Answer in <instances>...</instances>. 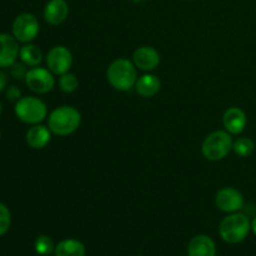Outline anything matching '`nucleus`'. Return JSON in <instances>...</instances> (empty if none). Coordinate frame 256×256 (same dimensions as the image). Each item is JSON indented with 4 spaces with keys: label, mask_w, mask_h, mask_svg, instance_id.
I'll list each match as a JSON object with an SVG mask.
<instances>
[{
    "label": "nucleus",
    "mask_w": 256,
    "mask_h": 256,
    "mask_svg": "<svg viewBox=\"0 0 256 256\" xmlns=\"http://www.w3.org/2000/svg\"><path fill=\"white\" fill-rule=\"evenodd\" d=\"M82 124V114L70 105H62L52 110L48 118L50 132L58 136H68L76 132Z\"/></svg>",
    "instance_id": "1"
},
{
    "label": "nucleus",
    "mask_w": 256,
    "mask_h": 256,
    "mask_svg": "<svg viewBox=\"0 0 256 256\" xmlns=\"http://www.w3.org/2000/svg\"><path fill=\"white\" fill-rule=\"evenodd\" d=\"M106 79L114 89L119 92H128L135 88L138 82L136 66L130 60L119 58L114 60L108 68Z\"/></svg>",
    "instance_id": "2"
},
{
    "label": "nucleus",
    "mask_w": 256,
    "mask_h": 256,
    "mask_svg": "<svg viewBox=\"0 0 256 256\" xmlns=\"http://www.w3.org/2000/svg\"><path fill=\"white\" fill-rule=\"evenodd\" d=\"M252 229V222L242 212H232L222 219L219 226V234L228 244H239L246 239Z\"/></svg>",
    "instance_id": "3"
},
{
    "label": "nucleus",
    "mask_w": 256,
    "mask_h": 256,
    "mask_svg": "<svg viewBox=\"0 0 256 256\" xmlns=\"http://www.w3.org/2000/svg\"><path fill=\"white\" fill-rule=\"evenodd\" d=\"M232 138L226 130H216L205 138L202 145V152L209 162L225 159L232 150Z\"/></svg>",
    "instance_id": "4"
},
{
    "label": "nucleus",
    "mask_w": 256,
    "mask_h": 256,
    "mask_svg": "<svg viewBox=\"0 0 256 256\" xmlns=\"http://www.w3.org/2000/svg\"><path fill=\"white\" fill-rule=\"evenodd\" d=\"M15 114L25 124L35 125L44 122L48 116V108L39 98L24 96L15 102Z\"/></svg>",
    "instance_id": "5"
},
{
    "label": "nucleus",
    "mask_w": 256,
    "mask_h": 256,
    "mask_svg": "<svg viewBox=\"0 0 256 256\" xmlns=\"http://www.w3.org/2000/svg\"><path fill=\"white\" fill-rule=\"evenodd\" d=\"M40 24L36 16L30 12H22L12 22V35L19 42H32L39 34Z\"/></svg>",
    "instance_id": "6"
},
{
    "label": "nucleus",
    "mask_w": 256,
    "mask_h": 256,
    "mask_svg": "<svg viewBox=\"0 0 256 256\" xmlns=\"http://www.w3.org/2000/svg\"><path fill=\"white\" fill-rule=\"evenodd\" d=\"M24 80L26 86L36 94H46L55 86L54 74L45 68H32L28 70Z\"/></svg>",
    "instance_id": "7"
},
{
    "label": "nucleus",
    "mask_w": 256,
    "mask_h": 256,
    "mask_svg": "<svg viewBox=\"0 0 256 256\" xmlns=\"http://www.w3.org/2000/svg\"><path fill=\"white\" fill-rule=\"evenodd\" d=\"M48 69L54 75H62L70 70L72 65V54L64 45L52 48L46 55Z\"/></svg>",
    "instance_id": "8"
},
{
    "label": "nucleus",
    "mask_w": 256,
    "mask_h": 256,
    "mask_svg": "<svg viewBox=\"0 0 256 256\" xmlns=\"http://www.w3.org/2000/svg\"><path fill=\"white\" fill-rule=\"evenodd\" d=\"M215 204L222 212L232 214V212H240L242 209V206H244V196L235 188H222L215 195Z\"/></svg>",
    "instance_id": "9"
},
{
    "label": "nucleus",
    "mask_w": 256,
    "mask_h": 256,
    "mask_svg": "<svg viewBox=\"0 0 256 256\" xmlns=\"http://www.w3.org/2000/svg\"><path fill=\"white\" fill-rule=\"evenodd\" d=\"M132 62L136 69L152 72L160 64V54L152 46H140L132 54Z\"/></svg>",
    "instance_id": "10"
},
{
    "label": "nucleus",
    "mask_w": 256,
    "mask_h": 256,
    "mask_svg": "<svg viewBox=\"0 0 256 256\" xmlns=\"http://www.w3.org/2000/svg\"><path fill=\"white\" fill-rule=\"evenodd\" d=\"M19 42L10 34H0V68H10L19 56Z\"/></svg>",
    "instance_id": "11"
},
{
    "label": "nucleus",
    "mask_w": 256,
    "mask_h": 256,
    "mask_svg": "<svg viewBox=\"0 0 256 256\" xmlns=\"http://www.w3.org/2000/svg\"><path fill=\"white\" fill-rule=\"evenodd\" d=\"M248 124L246 114L242 109L236 106L229 108L222 115V125L225 130L232 135H239L245 130Z\"/></svg>",
    "instance_id": "12"
},
{
    "label": "nucleus",
    "mask_w": 256,
    "mask_h": 256,
    "mask_svg": "<svg viewBox=\"0 0 256 256\" xmlns=\"http://www.w3.org/2000/svg\"><path fill=\"white\" fill-rule=\"evenodd\" d=\"M69 15V4L66 0H50L44 8V19L50 25H60Z\"/></svg>",
    "instance_id": "13"
},
{
    "label": "nucleus",
    "mask_w": 256,
    "mask_h": 256,
    "mask_svg": "<svg viewBox=\"0 0 256 256\" xmlns=\"http://www.w3.org/2000/svg\"><path fill=\"white\" fill-rule=\"evenodd\" d=\"M216 246L208 235H196L188 245V256H215Z\"/></svg>",
    "instance_id": "14"
},
{
    "label": "nucleus",
    "mask_w": 256,
    "mask_h": 256,
    "mask_svg": "<svg viewBox=\"0 0 256 256\" xmlns=\"http://www.w3.org/2000/svg\"><path fill=\"white\" fill-rule=\"evenodd\" d=\"M52 134L49 126L42 124H35L26 132L25 139L28 145L32 149H44L52 140Z\"/></svg>",
    "instance_id": "15"
},
{
    "label": "nucleus",
    "mask_w": 256,
    "mask_h": 256,
    "mask_svg": "<svg viewBox=\"0 0 256 256\" xmlns=\"http://www.w3.org/2000/svg\"><path fill=\"white\" fill-rule=\"evenodd\" d=\"M136 92L142 98H152L160 92L162 89V82L159 78L154 74H144L138 79L135 84Z\"/></svg>",
    "instance_id": "16"
},
{
    "label": "nucleus",
    "mask_w": 256,
    "mask_h": 256,
    "mask_svg": "<svg viewBox=\"0 0 256 256\" xmlns=\"http://www.w3.org/2000/svg\"><path fill=\"white\" fill-rule=\"evenodd\" d=\"M86 249L84 244L76 239H65L62 240L55 246V256H85Z\"/></svg>",
    "instance_id": "17"
},
{
    "label": "nucleus",
    "mask_w": 256,
    "mask_h": 256,
    "mask_svg": "<svg viewBox=\"0 0 256 256\" xmlns=\"http://www.w3.org/2000/svg\"><path fill=\"white\" fill-rule=\"evenodd\" d=\"M19 58L26 66L35 68L39 66L42 62V52L36 45L28 42L20 48Z\"/></svg>",
    "instance_id": "18"
},
{
    "label": "nucleus",
    "mask_w": 256,
    "mask_h": 256,
    "mask_svg": "<svg viewBox=\"0 0 256 256\" xmlns=\"http://www.w3.org/2000/svg\"><path fill=\"white\" fill-rule=\"evenodd\" d=\"M255 149V144L249 138H239L232 144V150L240 158H246L252 154Z\"/></svg>",
    "instance_id": "19"
},
{
    "label": "nucleus",
    "mask_w": 256,
    "mask_h": 256,
    "mask_svg": "<svg viewBox=\"0 0 256 256\" xmlns=\"http://www.w3.org/2000/svg\"><path fill=\"white\" fill-rule=\"evenodd\" d=\"M34 248H35V252H36L39 255H42V256L52 254L55 250L54 242H52V238L46 236V235H42V236L38 238V239L35 240Z\"/></svg>",
    "instance_id": "20"
},
{
    "label": "nucleus",
    "mask_w": 256,
    "mask_h": 256,
    "mask_svg": "<svg viewBox=\"0 0 256 256\" xmlns=\"http://www.w3.org/2000/svg\"><path fill=\"white\" fill-rule=\"evenodd\" d=\"M59 86L62 92L70 94V92H74L78 89V86H79V80H78L76 75L68 72L65 74L60 75Z\"/></svg>",
    "instance_id": "21"
},
{
    "label": "nucleus",
    "mask_w": 256,
    "mask_h": 256,
    "mask_svg": "<svg viewBox=\"0 0 256 256\" xmlns=\"http://www.w3.org/2000/svg\"><path fill=\"white\" fill-rule=\"evenodd\" d=\"M12 224V214L6 205L0 202V236L5 235Z\"/></svg>",
    "instance_id": "22"
},
{
    "label": "nucleus",
    "mask_w": 256,
    "mask_h": 256,
    "mask_svg": "<svg viewBox=\"0 0 256 256\" xmlns=\"http://www.w3.org/2000/svg\"><path fill=\"white\" fill-rule=\"evenodd\" d=\"M26 65L24 62H14V64L10 66V75L14 78L15 80H22L25 79L26 76Z\"/></svg>",
    "instance_id": "23"
},
{
    "label": "nucleus",
    "mask_w": 256,
    "mask_h": 256,
    "mask_svg": "<svg viewBox=\"0 0 256 256\" xmlns=\"http://www.w3.org/2000/svg\"><path fill=\"white\" fill-rule=\"evenodd\" d=\"M5 95H6L8 100L16 102L18 100L22 98V90H20L18 86H15V85H12V86H9L6 89V92H5Z\"/></svg>",
    "instance_id": "24"
},
{
    "label": "nucleus",
    "mask_w": 256,
    "mask_h": 256,
    "mask_svg": "<svg viewBox=\"0 0 256 256\" xmlns=\"http://www.w3.org/2000/svg\"><path fill=\"white\" fill-rule=\"evenodd\" d=\"M6 84H8L6 74L2 72H0V92H2V90H4V88L6 86Z\"/></svg>",
    "instance_id": "25"
},
{
    "label": "nucleus",
    "mask_w": 256,
    "mask_h": 256,
    "mask_svg": "<svg viewBox=\"0 0 256 256\" xmlns=\"http://www.w3.org/2000/svg\"><path fill=\"white\" fill-rule=\"evenodd\" d=\"M252 230L254 232V234L256 235V216L254 218V220L252 222Z\"/></svg>",
    "instance_id": "26"
},
{
    "label": "nucleus",
    "mask_w": 256,
    "mask_h": 256,
    "mask_svg": "<svg viewBox=\"0 0 256 256\" xmlns=\"http://www.w3.org/2000/svg\"><path fill=\"white\" fill-rule=\"evenodd\" d=\"M2 102H0V115H2Z\"/></svg>",
    "instance_id": "27"
},
{
    "label": "nucleus",
    "mask_w": 256,
    "mask_h": 256,
    "mask_svg": "<svg viewBox=\"0 0 256 256\" xmlns=\"http://www.w3.org/2000/svg\"><path fill=\"white\" fill-rule=\"evenodd\" d=\"M0 136H2V134H0Z\"/></svg>",
    "instance_id": "28"
}]
</instances>
